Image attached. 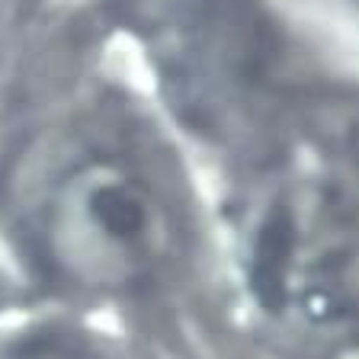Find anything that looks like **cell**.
Returning a JSON list of instances; mask_svg holds the SVG:
<instances>
[{"instance_id": "cell-1", "label": "cell", "mask_w": 359, "mask_h": 359, "mask_svg": "<svg viewBox=\"0 0 359 359\" xmlns=\"http://www.w3.org/2000/svg\"><path fill=\"white\" fill-rule=\"evenodd\" d=\"M0 359H164L119 330L52 308H20L0 324Z\"/></svg>"}, {"instance_id": "cell-2", "label": "cell", "mask_w": 359, "mask_h": 359, "mask_svg": "<svg viewBox=\"0 0 359 359\" xmlns=\"http://www.w3.org/2000/svg\"><path fill=\"white\" fill-rule=\"evenodd\" d=\"M20 308H26V305L20 302V295H16L13 283L7 279V273L0 269V324L7 321V318H13Z\"/></svg>"}]
</instances>
